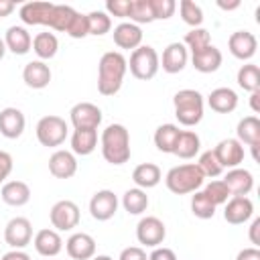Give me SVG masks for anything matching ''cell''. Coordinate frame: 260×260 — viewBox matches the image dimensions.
<instances>
[{"mask_svg":"<svg viewBox=\"0 0 260 260\" xmlns=\"http://www.w3.org/2000/svg\"><path fill=\"white\" fill-rule=\"evenodd\" d=\"M128 71V59L120 51H108L98 63V91L106 98L116 95L124 83Z\"/></svg>","mask_w":260,"mask_h":260,"instance_id":"cell-1","label":"cell"},{"mask_svg":"<svg viewBox=\"0 0 260 260\" xmlns=\"http://www.w3.org/2000/svg\"><path fill=\"white\" fill-rule=\"evenodd\" d=\"M102 156L110 165H124L130 160V132L124 124H108L100 136Z\"/></svg>","mask_w":260,"mask_h":260,"instance_id":"cell-2","label":"cell"},{"mask_svg":"<svg viewBox=\"0 0 260 260\" xmlns=\"http://www.w3.org/2000/svg\"><path fill=\"white\" fill-rule=\"evenodd\" d=\"M173 106H175V116L181 126L191 128L203 120L205 100L197 89H179L173 95Z\"/></svg>","mask_w":260,"mask_h":260,"instance_id":"cell-3","label":"cell"},{"mask_svg":"<svg viewBox=\"0 0 260 260\" xmlns=\"http://www.w3.org/2000/svg\"><path fill=\"white\" fill-rule=\"evenodd\" d=\"M203 173L199 171V167L195 162H185V165H177L173 167L167 177H165V185L171 193L175 195H187V193H195L203 187Z\"/></svg>","mask_w":260,"mask_h":260,"instance_id":"cell-4","label":"cell"},{"mask_svg":"<svg viewBox=\"0 0 260 260\" xmlns=\"http://www.w3.org/2000/svg\"><path fill=\"white\" fill-rule=\"evenodd\" d=\"M128 69L140 81L152 79L158 73V69H160V57H158L156 49L150 47V45H140L138 49H134L130 53Z\"/></svg>","mask_w":260,"mask_h":260,"instance_id":"cell-5","label":"cell"},{"mask_svg":"<svg viewBox=\"0 0 260 260\" xmlns=\"http://www.w3.org/2000/svg\"><path fill=\"white\" fill-rule=\"evenodd\" d=\"M67 132H69L67 122L61 116L49 114V116H43L37 122V140L47 148L61 146L67 138Z\"/></svg>","mask_w":260,"mask_h":260,"instance_id":"cell-6","label":"cell"},{"mask_svg":"<svg viewBox=\"0 0 260 260\" xmlns=\"http://www.w3.org/2000/svg\"><path fill=\"white\" fill-rule=\"evenodd\" d=\"M49 219L57 232H69L79 223V207L71 199H61L51 207Z\"/></svg>","mask_w":260,"mask_h":260,"instance_id":"cell-7","label":"cell"},{"mask_svg":"<svg viewBox=\"0 0 260 260\" xmlns=\"http://www.w3.org/2000/svg\"><path fill=\"white\" fill-rule=\"evenodd\" d=\"M165 238H167V228H165V223L158 217L146 215V217H142L138 221V225H136V240L142 246L156 248V246H160L165 242Z\"/></svg>","mask_w":260,"mask_h":260,"instance_id":"cell-8","label":"cell"},{"mask_svg":"<svg viewBox=\"0 0 260 260\" xmlns=\"http://www.w3.org/2000/svg\"><path fill=\"white\" fill-rule=\"evenodd\" d=\"M4 240L12 250H22L32 240V223L28 217H12L4 228Z\"/></svg>","mask_w":260,"mask_h":260,"instance_id":"cell-9","label":"cell"},{"mask_svg":"<svg viewBox=\"0 0 260 260\" xmlns=\"http://www.w3.org/2000/svg\"><path fill=\"white\" fill-rule=\"evenodd\" d=\"M118 211V195L110 189H100L89 199V213L95 221H108Z\"/></svg>","mask_w":260,"mask_h":260,"instance_id":"cell-10","label":"cell"},{"mask_svg":"<svg viewBox=\"0 0 260 260\" xmlns=\"http://www.w3.org/2000/svg\"><path fill=\"white\" fill-rule=\"evenodd\" d=\"M223 205H225L223 219L228 223H232V225L246 223L254 215V203H252V199L248 195H232Z\"/></svg>","mask_w":260,"mask_h":260,"instance_id":"cell-11","label":"cell"},{"mask_svg":"<svg viewBox=\"0 0 260 260\" xmlns=\"http://www.w3.org/2000/svg\"><path fill=\"white\" fill-rule=\"evenodd\" d=\"M69 118H71V124L75 130H79V128L98 130V126L102 124V110L91 102H79L69 110Z\"/></svg>","mask_w":260,"mask_h":260,"instance_id":"cell-12","label":"cell"},{"mask_svg":"<svg viewBox=\"0 0 260 260\" xmlns=\"http://www.w3.org/2000/svg\"><path fill=\"white\" fill-rule=\"evenodd\" d=\"M219 165L223 169H236L244 162V144L238 140V138H223L215 144L213 148Z\"/></svg>","mask_w":260,"mask_h":260,"instance_id":"cell-13","label":"cell"},{"mask_svg":"<svg viewBox=\"0 0 260 260\" xmlns=\"http://www.w3.org/2000/svg\"><path fill=\"white\" fill-rule=\"evenodd\" d=\"M228 49L230 53L240 59V61H250L256 55L258 49V39L254 37V32L250 30H236L230 35L228 39Z\"/></svg>","mask_w":260,"mask_h":260,"instance_id":"cell-14","label":"cell"},{"mask_svg":"<svg viewBox=\"0 0 260 260\" xmlns=\"http://www.w3.org/2000/svg\"><path fill=\"white\" fill-rule=\"evenodd\" d=\"M53 2H43V0H35V2H24L18 10V16L24 24L28 26H47L51 12H53Z\"/></svg>","mask_w":260,"mask_h":260,"instance_id":"cell-15","label":"cell"},{"mask_svg":"<svg viewBox=\"0 0 260 260\" xmlns=\"http://www.w3.org/2000/svg\"><path fill=\"white\" fill-rule=\"evenodd\" d=\"M187 61H189V51H187V47H185L183 43L175 41V43H169V45L165 47L162 57H160V67H162V71H167V73L173 75V73H181V71L185 69Z\"/></svg>","mask_w":260,"mask_h":260,"instance_id":"cell-16","label":"cell"},{"mask_svg":"<svg viewBox=\"0 0 260 260\" xmlns=\"http://www.w3.org/2000/svg\"><path fill=\"white\" fill-rule=\"evenodd\" d=\"M65 250L73 260H91L95 256V240L85 232H75L67 238Z\"/></svg>","mask_w":260,"mask_h":260,"instance_id":"cell-17","label":"cell"},{"mask_svg":"<svg viewBox=\"0 0 260 260\" xmlns=\"http://www.w3.org/2000/svg\"><path fill=\"white\" fill-rule=\"evenodd\" d=\"M51 67L45 63V61H28L22 69V81L26 83V87L30 89H45L49 83H51Z\"/></svg>","mask_w":260,"mask_h":260,"instance_id":"cell-18","label":"cell"},{"mask_svg":"<svg viewBox=\"0 0 260 260\" xmlns=\"http://www.w3.org/2000/svg\"><path fill=\"white\" fill-rule=\"evenodd\" d=\"M114 45L118 49H126V51H134L142 45V28L134 22H120L118 26H114Z\"/></svg>","mask_w":260,"mask_h":260,"instance_id":"cell-19","label":"cell"},{"mask_svg":"<svg viewBox=\"0 0 260 260\" xmlns=\"http://www.w3.org/2000/svg\"><path fill=\"white\" fill-rule=\"evenodd\" d=\"M49 173L55 179H71L77 173V158L71 150H55L49 156Z\"/></svg>","mask_w":260,"mask_h":260,"instance_id":"cell-20","label":"cell"},{"mask_svg":"<svg viewBox=\"0 0 260 260\" xmlns=\"http://www.w3.org/2000/svg\"><path fill=\"white\" fill-rule=\"evenodd\" d=\"M24 126H26V120H24V114L18 108L8 106V108L0 110V134L4 138L14 140V138L22 136Z\"/></svg>","mask_w":260,"mask_h":260,"instance_id":"cell-21","label":"cell"},{"mask_svg":"<svg viewBox=\"0 0 260 260\" xmlns=\"http://www.w3.org/2000/svg\"><path fill=\"white\" fill-rule=\"evenodd\" d=\"M35 250L43 256V258H55L61 250H63V240L59 236L57 230H51V228H45V230H39L35 234Z\"/></svg>","mask_w":260,"mask_h":260,"instance_id":"cell-22","label":"cell"},{"mask_svg":"<svg viewBox=\"0 0 260 260\" xmlns=\"http://www.w3.org/2000/svg\"><path fill=\"white\" fill-rule=\"evenodd\" d=\"M221 181L225 183L230 195H248L254 189V175L242 167L230 169Z\"/></svg>","mask_w":260,"mask_h":260,"instance_id":"cell-23","label":"cell"},{"mask_svg":"<svg viewBox=\"0 0 260 260\" xmlns=\"http://www.w3.org/2000/svg\"><path fill=\"white\" fill-rule=\"evenodd\" d=\"M221 61H223V55L215 45H207L205 49H201L197 53H191V63L199 73L217 71L221 67Z\"/></svg>","mask_w":260,"mask_h":260,"instance_id":"cell-24","label":"cell"},{"mask_svg":"<svg viewBox=\"0 0 260 260\" xmlns=\"http://www.w3.org/2000/svg\"><path fill=\"white\" fill-rule=\"evenodd\" d=\"M4 45L6 51L14 53V55H26L32 49V37L24 26H8L6 35H4Z\"/></svg>","mask_w":260,"mask_h":260,"instance_id":"cell-25","label":"cell"},{"mask_svg":"<svg viewBox=\"0 0 260 260\" xmlns=\"http://www.w3.org/2000/svg\"><path fill=\"white\" fill-rule=\"evenodd\" d=\"M0 197L10 207H22L30 201V187L24 181H6L0 189Z\"/></svg>","mask_w":260,"mask_h":260,"instance_id":"cell-26","label":"cell"},{"mask_svg":"<svg viewBox=\"0 0 260 260\" xmlns=\"http://www.w3.org/2000/svg\"><path fill=\"white\" fill-rule=\"evenodd\" d=\"M207 106L217 114H230L238 108V93L232 87H215L207 95Z\"/></svg>","mask_w":260,"mask_h":260,"instance_id":"cell-27","label":"cell"},{"mask_svg":"<svg viewBox=\"0 0 260 260\" xmlns=\"http://www.w3.org/2000/svg\"><path fill=\"white\" fill-rule=\"evenodd\" d=\"M98 148V130L93 128H79L71 134V152L79 156H87Z\"/></svg>","mask_w":260,"mask_h":260,"instance_id":"cell-28","label":"cell"},{"mask_svg":"<svg viewBox=\"0 0 260 260\" xmlns=\"http://www.w3.org/2000/svg\"><path fill=\"white\" fill-rule=\"evenodd\" d=\"M199 150H201V138H199V134L193 132V130H181L173 154L179 156V158H183V160H189V158H195L199 154Z\"/></svg>","mask_w":260,"mask_h":260,"instance_id":"cell-29","label":"cell"},{"mask_svg":"<svg viewBox=\"0 0 260 260\" xmlns=\"http://www.w3.org/2000/svg\"><path fill=\"white\" fill-rule=\"evenodd\" d=\"M160 179H162V173H160L158 165H154V162H142V165H138V167L132 171V181H134V185H136L138 189H144V191L156 187V185L160 183Z\"/></svg>","mask_w":260,"mask_h":260,"instance_id":"cell-30","label":"cell"},{"mask_svg":"<svg viewBox=\"0 0 260 260\" xmlns=\"http://www.w3.org/2000/svg\"><path fill=\"white\" fill-rule=\"evenodd\" d=\"M236 138L242 144L252 146H260V120L256 116H246L238 122L236 126Z\"/></svg>","mask_w":260,"mask_h":260,"instance_id":"cell-31","label":"cell"},{"mask_svg":"<svg viewBox=\"0 0 260 260\" xmlns=\"http://www.w3.org/2000/svg\"><path fill=\"white\" fill-rule=\"evenodd\" d=\"M32 51L39 57V61H49L59 51V39L55 37V32H49V30L39 32L32 39Z\"/></svg>","mask_w":260,"mask_h":260,"instance_id":"cell-32","label":"cell"},{"mask_svg":"<svg viewBox=\"0 0 260 260\" xmlns=\"http://www.w3.org/2000/svg\"><path fill=\"white\" fill-rule=\"evenodd\" d=\"M181 134V128L177 124H160L156 130H154V146L165 152V154H173L175 150V144H177V138Z\"/></svg>","mask_w":260,"mask_h":260,"instance_id":"cell-33","label":"cell"},{"mask_svg":"<svg viewBox=\"0 0 260 260\" xmlns=\"http://www.w3.org/2000/svg\"><path fill=\"white\" fill-rule=\"evenodd\" d=\"M122 207L130 213V215H140L148 209V195L144 189L132 187L122 195Z\"/></svg>","mask_w":260,"mask_h":260,"instance_id":"cell-34","label":"cell"},{"mask_svg":"<svg viewBox=\"0 0 260 260\" xmlns=\"http://www.w3.org/2000/svg\"><path fill=\"white\" fill-rule=\"evenodd\" d=\"M77 14L75 8L67 6V4H55L53 6V12H51V18H49V28L53 30H59V32H65L73 20V16Z\"/></svg>","mask_w":260,"mask_h":260,"instance_id":"cell-35","label":"cell"},{"mask_svg":"<svg viewBox=\"0 0 260 260\" xmlns=\"http://www.w3.org/2000/svg\"><path fill=\"white\" fill-rule=\"evenodd\" d=\"M236 81L242 89L246 91H256L260 89V67L254 65V63H246L238 69V75H236Z\"/></svg>","mask_w":260,"mask_h":260,"instance_id":"cell-36","label":"cell"},{"mask_svg":"<svg viewBox=\"0 0 260 260\" xmlns=\"http://www.w3.org/2000/svg\"><path fill=\"white\" fill-rule=\"evenodd\" d=\"M215 205L209 201V197L203 191H195L191 195V213L199 219H211L215 215Z\"/></svg>","mask_w":260,"mask_h":260,"instance_id":"cell-37","label":"cell"},{"mask_svg":"<svg viewBox=\"0 0 260 260\" xmlns=\"http://www.w3.org/2000/svg\"><path fill=\"white\" fill-rule=\"evenodd\" d=\"M179 12L185 24H189L191 28H197L203 24V10L197 2L193 0H181L179 2Z\"/></svg>","mask_w":260,"mask_h":260,"instance_id":"cell-38","label":"cell"},{"mask_svg":"<svg viewBox=\"0 0 260 260\" xmlns=\"http://www.w3.org/2000/svg\"><path fill=\"white\" fill-rule=\"evenodd\" d=\"M183 45L187 47V51H191V53H197V51L205 49L207 45H211V35H209V30H207V28H203V26L191 28V30L185 35V39H183Z\"/></svg>","mask_w":260,"mask_h":260,"instance_id":"cell-39","label":"cell"},{"mask_svg":"<svg viewBox=\"0 0 260 260\" xmlns=\"http://www.w3.org/2000/svg\"><path fill=\"white\" fill-rule=\"evenodd\" d=\"M195 165L199 167V171L203 173V177H209V179H215V177H219V175L223 173V167L219 165V160H217L213 148L201 152V154H199V160H197Z\"/></svg>","mask_w":260,"mask_h":260,"instance_id":"cell-40","label":"cell"},{"mask_svg":"<svg viewBox=\"0 0 260 260\" xmlns=\"http://www.w3.org/2000/svg\"><path fill=\"white\" fill-rule=\"evenodd\" d=\"M130 22L134 24H150L154 22V14H152V6L150 0H132V8H130Z\"/></svg>","mask_w":260,"mask_h":260,"instance_id":"cell-41","label":"cell"},{"mask_svg":"<svg viewBox=\"0 0 260 260\" xmlns=\"http://www.w3.org/2000/svg\"><path fill=\"white\" fill-rule=\"evenodd\" d=\"M87 24H89V35L93 37H104L106 32L112 30V18L106 14V10H91L87 14Z\"/></svg>","mask_w":260,"mask_h":260,"instance_id":"cell-42","label":"cell"},{"mask_svg":"<svg viewBox=\"0 0 260 260\" xmlns=\"http://www.w3.org/2000/svg\"><path fill=\"white\" fill-rule=\"evenodd\" d=\"M203 193L209 197V201L217 207V205H223L232 195H230V191H228V187H225V183L221 181V179H213V181H209L205 187H203Z\"/></svg>","mask_w":260,"mask_h":260,"instance_id":"cell-43","label":"cell"},{"mask_svg":"<svg viewBox=\"0 0 260 260\" xmlns=\"http://www.w3.org/2000/svg\"><path fill=\"white\" fill-rule=\"evenodd\" d=\"M71 39H85L89 35V24H87V14H81L77 12L69 24V28L65 30Z\"/></svg>","mask_w":260,"mask_h":260,"instance_id":"cell-44","label":"cell"},{"mask_svg":"<svg viewBox=\"0 0 260 260\" xmlns=\"http://www.w3.org/2000/svg\"><path fill=\"white\" fill-rule=\"evenodd\" d=\"M150 6H152L154 20H167L177 10V2L175 0H150Z\"/></svg>","mask_w":260,"mask_h":260,"instance_id":"cell-45","label":"cell"},{"mask_svg":"<svg viewBox=\"0 0 260 260\" xmlns=\"http://www.w3.org/2000/svg\"><path fill=\"white\" fill-rule=\"evenodd\" d=\"M132 8V0H108L106 2V14L112 18H128Z\"/></svg>","mask_w":260,"mask_h":260,"instance_id":"cell-46","label":"cell"},{"mask_svg":"<svg viewBox=\"0 0 260 260\" xmlns=\"http://www.w3.org/2000/svg\"><path fill=\"white\" fill-rule=\"evenodd\" d=\"M12 167H14V160L10 156V152L6 150H0V183H4L10 173H12Z\"/></svg>","mask_w":260,"mask_h":260,"instance_id":"cell-47","label":"cell"},{"mask_svg":"<svg viewBox=\"0 0 260 260\" xmlns=\"http://www.w3.org/2000/svg\"><path fill=\"white\" fill-rule=\"evenodd\" d=\"M118 260H148V256L140 246H128V248H124L120 252Z\"/></svg>","mask_w":260,"mask_h":260,"instance_id":"cell-48","label":"cell"},{"mask_svg":"<svg viewBox=\"0 0 260 260\" xmlns=\"http://www.w3.org/2000/svg\"><path fill=\"white\" fill-rule=\"evenodd\" d=\"M148 260H177V254H175L171 248L156 246V248L148 254Z\"/></svg>","mask_w":260,"mask_h":260,"instance_id":"cell-49","label":"cell"},{"mask_svg":"<svg viewBox=\"0 0 260 260\" xmlns=\"http://www.w3.org/2000/svg\"><path fill=\"white\" fill-rule=\"evenodd\" d=\"M236 260H260V250H258V248H254V246L244 248V250H240V252H238Z\"/></svg>","mask_w":260,"mask_h":260,"instance_id":"cell-50","label":"cell"},{"mask_svg":"<svg viewBox=\"0 0 260 260\" xmlns=\"http://www.w3.org/2000/svg\"><path fill=\"white\" fill-rule=\"evenodd\" d=\"M258 232H260V217H254V219H252V223H250V234H248V238H250V242L254 244V248H258V246H260Z\"/></svg>","mask_w":260,"mask_h":260,"instance_id":"cell-51","label":"cell"},{"mask_svg":"<svg viewBox=\"0 0 260 260\" xmlns=\"http://www.w3.org/2000/svg\"><path fill=\"white\" fill-rule=\"evenodd\" d=\"M0 260H30V256H28L24 250H10V252H6Z\"/></svg>","mask_w":260,"mask_h":260,"instance_id":"cell-52","label":"cell"},{"mask_svg":"<svg viewBox=\"0 0 260 260\" xmlns=\"http://www.w3.org/2000/svg\"><path fill=\"white\" fill-rule=\"evenodd\" d=\"M14 8H16V4L12 0H0V18L10 16L14 12Z\"/></svg>","mask_w":260,"mask_h":260,"instance_id":"cell-53","label":"cell"},{"mask_svg":"<svg viewBox=\"0 0 260 260\" xmlns=\"http://www.w3.org/2000/svg\"><path fill=\"white\" fill-rule=\"evenodd\" d=\"M258 100H260V89H256V91L250 93V108H252L254 114L260 112V104H258Z\"/></svg>","mask_w":260,"mask_h":260,"instance_id":"cell-54","label":"cell"},{"mask_svg":"<svg viewBox=\"0 0 260 260\" xmlns=\"http://www.w3.org/2000/svg\"><path fill=\"white\" fill-rule=\"evenodd\" d=\"M217 6L221 8V10H236V8H240V0H234V2H217Z\"/></svg>","mask_w":260,"mask_h":260,"instance_id":"cell-55","label":"cell"},{"mask_svg":"<svg viewBox=\"0 0 260 260\" xmlns=\"http://www.w3.org/2000/svg\"><path fill=\"white\" fill-rule=\"evenodd\" d=\"M4 55H6V45H4V39H0V61L4 59Z\"/></svg>","mask_w":260,"mask_h":260,"instance_id":"cell-56","label":"cell"},{"mask_svg":"<svg viewBox=\"0 0 260 260\" xmlns=\"http://www.w3.org/2000/svg\"><path fill=\"white\" fill-rule=\"evenodd\" d=\"M91 260H114L112 256H108V254H98V256H93Z\"/></svg>","mask_w":260,"mask_h":260,"instance_id":"cell-57","label":"cell"},{"mask_svg":"<svg viewBox=\"0 0 260 260\" xmlns=\"http://www.w3.org/2000/svg\"><path fill=\"white\" fill-rule=\"evenodd\" d=\"M47 260H53V258H47Z\"/></svg>","mask_w":260,"mask_h":260,"instance_id":"cell-58","label":"cell"}]
</instances>
